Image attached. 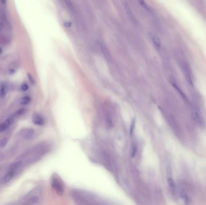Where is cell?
I'll return each instance as SVG.
<instances>
[{"instance_id": "5", "label": "cell", "mask_w": 206, "mask_h": 205, "mask_svg": "<svg viewBox=\"0 0 206 205\" xmlns=\"http://www.w3.org/2000/svg\"><path fill=\"white\" fill-rule=\"evenodd\" d=\"M192 117L193 118L194 120L200 125H203L204 124V120L202 117L201 116L200 113L195 109H193L191 114Z\"/></svg>"}, {"instance_id": "23", "label": "cell", "mask_w": 206, "mask_h": 205, "mask_svg": "<svg viewBox=\"0 0 206 205\" xmlns=\"http://www.w3.org/2000/svg\"><path fill=\"white\" fill-rule=\"evenodd\" d=\"M2 2L3 4H5L6 3V0H2Z\"/></svg>"}, {"instance_id": "2", "label": "cell", "mask_w": 206, "mask_h": 205, "mask_svg": "<svg viewBox=\"0 0 206 205\" xmlns=\"http://www.w3.org/2000/svg\"><path fill=\"white\" fill-rule=\"evenodd\" d=\"M21 161H17L15 163L10 167L9 171L7 172V173L3 177L2 181L3 183H7L9 181H11V179L13 178V177L15 174V173L17 170V169L21 166Z\"/></svg>"}, {"instance_id": "17", "label": "cell", "mask_w": 206, "mask_h": 205, "mask_svg": "<svg viewBox=\"0 0 206 205\" xmlns=\"http://www.w3.org/2000/svg\"><path fill=\"white\" fill-rule=\"evenodd\" d=\"M21 90L23 91H26L29 90V86L27 84H23L21 86Z\"/></svg>"}, {"instance_id": "4", "label": "cell", "mask_w": 206, "mask_h": 205, "mask_svg": "<svg viewBox=\"0 0 206 205\" xmlns=\"http://www.w3.org/2000/svg\"><path fill=\"white\" fill-rule=\"evenodd\" d=\"M167 181L169 185V186L172 192V193H175L176 191V186L175 182L172 178V169L171 167L168 166L167 169Z\"/></svg>"}, {"instance_id": "14", "label": "cell", "mask_w": 206, "mask_h": 205, "mask_svg": "<svg viewBox=\"0 0 206 205\" xmlns=\"http://www.w3.org/2000/svg\"><path fill=\"white\" fill-rule=\"evenodd\" d=\"M30 102V98L29 96H24L23 97L20 101V103L22 105H27Z\"/></svg>"}, {"instance_id": "15", "label": "cell", "mask_w": 206, "mask_h": 205, "mask_svg": "<svg viewBox=\"0 0 206 205\" xmlns=\"http://www.w3.org/2000/svg\"><path fill=\"white\" fill-rule=\"evenodd\" d=\"M135 126H136V120L135 119H134L132 121H131V124L130 125V134L132 135L133 134L134 128H135Z\"/></svg>"}, {"instance_id": "20", "label": "cell", "mask_w": 206, "mask_h": 205, "mask_svg": "<svg viewBox=\"0 0 206 205\" xmlns=\"http://www.w3.org/2000/svg\"><path fill=\"white\" fill-rule=\"evenodd\" d=\"M3 28V24L0 22V31H1Z\"/></svg>"}, {"instance_id": "11", "label": "cell", "mask_w": 206, "mask_h": 205, "mask_svg": "<svg viewBox=\"0 0 206 205\" xmlns=\"http://www.w3.org/2000/svg\"><path fill=\"white\" fill-rule=\"evenodd\" d=\"M106 125L107 128H111L113 126V120L111 115L109 114H107L106 116Z\"/></svg>"}, {"instance_id": "7", "label": "cell", "mask_w": 206, "mask_h": 205, "mask_svg": "<svg viewBox=\"0 0 206 205\" xmlns=\"http://www.w3.org/2000/svg\"><path fill=\"white\" fill-rule=\"evenodd\" d=\"M33 124L36 125H38V126H42L44 124V119H43V117L41 116L39 114H34V116H33V119H32Z\"/></svg>"}, {"instance_id": "16", "label": "cell", "mask_w": 206, "mask_h": 205, "mask_svg": "<svg viewBox=\"0 0 206 205\" xmlns=\"http://www.w3.org/2000/svg\"><path fill=\"white\" fill-rule=\"evenodd\" d=\"M8 143V139L7 138H4L0 141V147H4L6 146V144Z\"/></svg>"}, {"instance_id": "12", "label": "cell", "mask_w": 206, "mask_h": 205, "mask_svg": "<svg viewBox=\"0 0 206 205\" xmlns=\"http://www.w3.org/2000/svg\"><path fill=\"white\" fill-rule=\"evenodd\" d=\"M137 151V145L136 142H133L131 144V158H134V156L136 155Z\"/></svg>"}, {"instance_id": "21", "label": "cell", "mask_w": 206, "mask_h": 205, "mask_svg": "<svg viewBox=\"0 0 206 205\" xmlns=\"http://www.w3.org/2000/svg\"><path fill=\"white\" fill-rule=\"evenodd\" d=\"M14 72H15V71H13V70H10V71H9V73H10V74H13L14 73Z\"/></svg>"}, {"instance_id": "22", "label": "cell", "mask_w": 206, "mask_h": 205, "mask_svg": "<svg viewBox=\"0 0 206 205\" xmlns=\"http://www.w3.org/2000/svg\"><path fill=\"white\" fill-rule=\"evenodd\" d=\"M2 52H3V50H2V48H1V47H0V54H1V53H2Z\"/></svg>"}, {"instance_id": "1", "label": "cell", "mask_w": 206, "mask_h": 205, "mask_svg": "<svg viewBox=\"0 0 206 205\" xmlns=\"http://www.w3.org/2000/svg\"><path fill=\"white\" fill-rule=\"evenodd\" d=\"M51 185L52 189L59 196H62L65 192V185L60 177L56 174H54L51 179Z\"/></svg>"}, {"instance_id": "13", "label": "cell", "mask_w": 206, "mask_h": 205, "mask_svg": "<svg viewBox=\"0 0 206 205\" xmlns=\"http://www.w3.org/2000/svg\"><path fill=\"white\" fill-rule=\"evenodd\" d=\"M151 39L153 44L156 45V47L160 48L161 46V42L158 37H157L156 36H153L151 37Z\"/></svg>"}, {"instance_id": "6", "label": "cell", "mask_w": 206, "mask_h": 205, "mask_svg": "<svg viewBox=\"0 0 206 205\" xmlns=\"http://www.w3.org/2000/svg\"><path fill=\"white\" fill-rule=\"evenodd\" d=\"M171 84H172V86L175 89V90H177V91L178 93H179V94L181 96V97L183 98V99L184 101H185L187 103H189V99H188V98H187L186 95L185 93L182 91V90L180 88V87L177 85V84L176 83H175V82L173 81H171Z\"/></svg>"}, {"instance_id": "3", "label": "cell", "mask_w": 206, "mask_h": 205, "mask_svg": "<svg viewBox=\"0 0 206 205\" xmlns=\"http://www.w3.org/2000/svg\"><path fill=\"white\" fill-rule=\"evenodd\" d=\"M182 70H183V74L184 75L185 78L188 83V84L191 86H194V78H193V75H192V71H191L190 66H189V64L187 63H182Z\"/></svg>"}, {"instance_id": "9", "label": "cell", "mask_w": 206, "mask_h": 205, "mask_svg": "<svg viewBox=\"0 0 206 205\" xmlns=\"http://www.w3.org/2000/svg\"><path fill=\"white\" fill-rule=\"evenodd\" d=\"M34 134V130L32 128L26 129L24 130L22 132V135L25 139H30L33 137V136Z\"/></svg>"}, {"instance_id": "18", "label": "cell", "mask_w": 206, "mask_h": 205, "mask_svg": "<svg viewBox=\"0 0 206 205\" xmlns=\"http://www.w3.org/2000/svg\"><path fill=\"white\" fill-rule=\"evenodd\" d=\"M24 112H25V109L22 108V109H21V110H19L17 113V116H20V115L24 114Z\"/></svg>"}, {"instance_id": "10", "label": "cell", "mask_w": 206, "mask_h": 205, "mask_svg": "<svg viewBox=\"0 0 206 205\" xmlns=\"http://www.w3.org/2000/svg\"><path fill=\"white\" fill-rule=\"evenodd\" d=\"M7 86L6 84L3 83L0 86V98H4L7 93Z\"/></svg>"}, {"instance_id": "19", "label": "cell", "mask_w": 206, "mask_h": 205, "mask_svg": "<svg viewBox=\"0 0 206 205\" xmlns=\"http://www.w3.org/2000/svg\"><path fill=\"white\" fill-rule=\"evenodd\" d=\"M28 77H29V79H30V81L31 83H32V84H34V79L33 78L32 76V75H31L30 74H28Z\"/></svg>"}, {"instance_id": "8", "label": "cell", "mask_w": 206, "mask_h": 205, "mask_svg": "<svg viewBox=\"0 0 206 205\" xmlns=\"http://www.w3.org/2000/svg\"><path fill=\"white\" fill-rule=\"evenodd\" d=\"M13 119L11 117L8 118L6 121L3 122L2 124L0 125V132H3L5 130H6L13 123Z\"/></svg>"}]
</instances>
